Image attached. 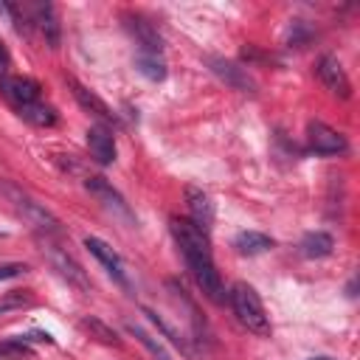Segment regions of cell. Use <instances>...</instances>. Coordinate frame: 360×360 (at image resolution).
<instances>
[{
	"label": "cell",
	"instance_id": "6da1fadb",
	"mask_svg": "<svg viewBox=\"0 0 360 360\" xmlns=\"http://www.w3.org/2000/svg\"><path fill=\"white\" fill-rule=\"evenodd\" d=\"M169 228H172V236L180 245L183 259H186V264H188L197 287L202 290V295L211 298L214 304H222L225 301V287H222L219 270H217L214 256H211V239H208V233H202L186 217H172L169 219Z\"/></svg>",
	"mask_w": 360,
	"mask_h": 360
},
{
	"label": "cell",
	"instance_id": "7a4b0ae2",
	"mask_svg": "<svg viewBox=\"0 0 360 360\" xmlns=\"http://www.w3.org/2000/svg\"><path fill=\"white\" fill-rule=\"evenodd\" d=\"M228 301H231V307H233V315L239 318V323H242L248 332L262 335V338H267V335L273 332L270 318H267V312H264V304H262L259 292H256L250 284L236 281V284L231 287V292H228Z\"/></svg>",
	"mask_w": 360,
	"mask_h": 360
},
{
	"label": "cell",
	"instance_id": "3957f363",
	"mask_svg": "<svg viewBox=\"0 0 360 360\" xmlns=\"http://www.w3.org/2000/svg\"><path fill=\"white\" fill-rule=\"evenodd\" d=\"M307 141H309V149L318 152V155H343L349 149L346 138L323 121H309L307 124Z\"/></svg>",
	"mask_w": 360,
	"mask_h": 360
},
{
	"label": "cell",
	"instance_id": "277c9868",
	"mask_svg": "<svg viewBox=\"0 0 360 360\" xmlns=\"http://www.w3.org/2000/svg\"><path fill=\"white\" fill-rule=\"evenodd\" d=\"M183 197H186L188 219H191L202 233H208L211 225H214V202H211V197H208L202 188H197V186H186Z\"/></svg>",
	"mask_w": 360,
	"mask_h": 360
},
{
	"label": "cell",
	"instance_id": "5b68a950",
	"mask_svg": "<svg viewBox=\"0 0 360 360\" xmlns=\"http://www.w3.org/2000/svg\"><path fill=\"white\" fill-rule=\"evenodd\" d=\"M0 90L17 110L39 101V84L28 76H6V79H0Z\"/></svg>",
	"mask_w": 360,
	"mask_h": 360
},
{
	"label": "cell",
	"instance_id": "8992f818",
	"mask_svg": "<svg viewBox=\"0 0 360 360\" xmlns=\"http://www.w3.org/2000/svg\"><path fill=\"white\" fill-rule=\"evenodd\" d=\"M318 76H321V82H323L335 96H340V98H349V96H352V82H349L343 65L338 62V56H329V53L321 56V62H318Z\"/></svg>",
	"mask_w": 360,
	"mask_h": 360
},
{
	"label": "cell",
	"instance_id": "52a82bcc",
	"mask_svg": "<svg viewBox=\"0 0 360 360\" xmlns=\"http://www.w3.org/2000/svg\"><path fill=\"white\" fill-rule=\"evenodd\" d=\"M84 248H90V253L107 267V273L118 281V284H124L127 287V270H124V259L104 242V239H98V236H87L84 239Z\"/></svg>",
	"mask_w": 360,
	"mask_h": 360
},
{
	"label": "cell",
	"instance_id": "ba28073f",
	"mask_svg": "<svg viewBox=\"0 0 360 360\" xmlns=\"http://www.w3.org/2000/svg\"><path fill=\"white\" fill-rule=\"evenodd\" d=\"M127 20V28H129V34L135 37V42H138V53H160V34L155 31V25L149 22V20H143V17H138V14H127L124 17Z\"/></svg>",
	"mask_w": 360,
	"mask_h": 360
},
{
	"label": "cell",
	"instance_id": "9c48e42d",
	"mask_svg": "<svg viewBox=\"0 0 360 360\" xmlns=\"http://www.w3.org/2000/svg\"><path fill=\"white\" fill-rule=\"evenodd\" d=\"M208 65H211V70L222 79V82H228L231 87H236V90H242V93H253V79L248 76V70L245 68H239V65H233L231 59H222V56H208Z\"/></svg>",
	"mask_w": 360,
	"mask_h": 360
},
{
	"label": "cell",
	"instance_id": "30bf717a",
	"mask_svg": "<svg viewBox=\"0 0 360 360\" xmlns=\"http://www.w3.org/2000/svg\"><path fill=\"white\" fill-rule=\"evenodd\" d=\"M87 149L90 155L101 163V166H110L115 160V138L112 132L104 127V124H96L87 129Z\"/></svg>",
	"mask_w": 360,
	"mask_h": 360
},
{
	"label": "cell",
	"instance_id": "8fae6325",
	"mask_svg": "<svg viewBox=\"0 0 360 360\" xmlns=\"http://www.w3.org/2000/svg\"><path fill=\"white\" fill-rule=\"evenodd\" d=\"M84 188L93 194V197H98L107 208H112V211H118L121 217H127V219H132V214H129V208H127V202H124V197L104 180V177H87L84 180Z\"/></svg>",
	"mask_w": 360,
	"mask_h": 360
},
{
	"label": "cell",
	"instance_id": "7c38bea8",
	"mask_svg": "<svg viewBox=\"0 0 360 360\" xmlns=\"http://www.w3.org/2000/svg\"><path fill=\"white\" fill-rule=\"evenodd\" d=\"M8 194L14 197V202H17V208H20V214H25L37 228H42V231H59V222H56V217H51L39 202H34L31 197H25V194H20V191H14V188H8Z\"/></svg>",
	"mask_w": 360,
	"mask_h": 360
},
{
	"label": "cell",
	"instance_id": "4fadbf2b",
	"mask_svg": "<svg viewBox=\"0 0 360 360\" xmlns=\"http://www.w3.org/2000/svg\"><path fill=\"white\" fill-rule=\"evenodd\" d=\"M68 84L73 87V96H76V101L82 104V110H87V112H93L98 121H104V124H112L115 121V115H112V110L93 93V90H87L82 82H76V79H68Z\"/></svg>",
	"mask_w": 360,
	"mask_h": 360
},
{
	"label": "cell",
	"instance_id": "5bb4252c",
	"mask_svg": "<svg viewBox=\"0 0 360 360\" xmlns=\"http://www.w3.org/2000/svg\"><path fill=\"white\" fill-rule=\"evenodd\" d=\"M34 14H37V22H39V28H42V34H45L48 48H59V22H56V8H53L51 3H39V6L34 8Z\"/></svg>",
	"mask_w": 360,
	"mask_h": 360
},
{
	"label": "cell",
	"instance_id": "9a60e30c",
	"mask_svg": "<svg viewBox=\"0 0 360 360\" xmlns=\"http://www.w3.org/2000/svg\"><path fill=\"white\" fill-rule=\"evenodd\" d=\"M332 248H335V239L329 233H323V231H309L301 239V253L307 259H323V256L332 253Z\"/></svg>",
	"mask_w": 360,
	"mask_h": 360
},
{
	"label": "cell",
	"instance_id": "2e32d148",
	"mask_svg": "<svg viewBox=\"0 0 360 360\" xmlns=\"http://www.w3.org/2000/svg\"><path fill=\"white\" fill-rule=\"evenodd\" d=\"M233 245H236L239 253H245V256H256V253L270 250V248H273V239H270L267 233H262V231H242V233L233 239Z\"/></svg>",
	"mask_w": 360,
	"mask_h": 360
},
{
	"label": "cell",
	"instance_id": "e0dca14e",
	"mask_svg": "<svg viewBox=\"0 0 360 360\" xmlns=\"http://www.w3.org/2000/svg\"><path fill=\"white\" fill-rule=\"evenodd\" d=\"M51 262L59 267V273L70 281V284H76L79 290H87V278H84V270L68 256V253H62V250H51Z\"/></svg>",
	"mask_w": 360,
	"mask_h": 360
},
{
	"label": "cell",
	"instance_id": "ac0fdd59",
	"mask_svg": "<svg viewBox=\"0 0 360 360\" xmlns=\"http://www.w3.org/2000/svg\"><path fill=\"white\" fill-rule=\"evenodd\" d=\"M138 73H143L149 82H163L166 79V62L160 53H138L135 56Z\"/></svg>",
	"mask_w": 360,
	"mask_h": 360
},
{
	"label": "cell",
	"instance_id": "d6986e66",
	"mask_svg": "<svg viewBox=\"0 0 360 360\" xmlns=\"http://www.w3.org/2000/svg\"><path fill=\"white\" fill-rule=\"evenodd\" d=\"M143 315H149V321H152V323H155V326H158V329H160V332H163V335H166V338H169V340H172V343L186 354V357H194V349L188 346V340H186L183 335H177V332L163 321V315H158V312H155V309H149V307H143Z\"/></svg>",
	"mask_w": 360,
	"mask_h": 360
},
{
	"label": "cell",
	"instance_id": "ffe728a7",
	"mask_svg": "<svg viewBox=\"0 0 360 360\" xmlns=\"http://www.w3.org/2000/svg\"><path fill=\"white\" fill-rule=\"evenodd\" d=\"M20 115H22L28 124H34V127H53V124H56V112H53V107L42 104V101L22 107Z\"/></svg>",
	"mask_w": 360,
	"mask_h": 360
},
{
	"label": "cell",
	"instance_id": "44dd1931",
	"mask_svg": "<svg viewBox=\"0 0 360 360\" xmlns=\"http://www.w3.org/2000/svg\"><path fill=\"white\" fill-rule=\"evenodd\" d=\"M82 329H87L96 340H101V343H107V346H121V340H118V335L110 329V326H104L98 318H82Z\"/></svg>",
	"mask_w": 360,
	"mask_h": 360
},
{
	"label": "cell",
	"instance_id": "7402d4cb",
	"mask_svg": "<svg viewBox=\"0 0 360 360\" xmlns=\"http://www.w3.org/2000/svg\"><path fill=\"white\" fill-rule=\"evenodd\" d=\"M0 357H3V360H31L34 352H31V346L20 338V340H6V343H0Z\"/></svg>",
	"mask_w": 360,
	"mask_h": 360
},
{
	"label": "cell",
	"instance_id": "603a6c76",
	"mask_svg": "<svg viewBox=\"0 0 360 360\" xmlns=\"http://www.w3.org/2000/svg\"><path fill=\"white\" fill-rule=\"evenodd\" d=\"M127 332H129V335H135V338H138V340H141V343H143V346H146V349L155 354V360H169L166 349H163V346H160V343H158V340H155L149 332H143L141 326H135L132 321H127Z\"/></svg>",
	"mask_w": 360,
	"mask_h": 360
},
{
	"label": "cell",
	"instance_id": "cb8c5ba5",
	"mask_svg": "<svg viewBox=\"0 0 360 360\" xmlns=\"http://www.w3.org/2000/svg\"><path fill=\"white\" fill-rule=\"evenodd\" d=\"M25 273V264H3L0 267V281L3 278H14V276H22Z\"/></svg>",
	"mask_w": 360,
	"mask_h": 360
},
{
	"label": "cell",
	"instance_id": "d4e9b609",
	"mask_svg": "<svg viewBox=\"0 0 360 360\" xmlns=\"http://www.w3.org/2000/svg\"><path fill=\"white\" fill-rule=\"evenodd\" d=\"M28 301V295H14V298H6L3 304H0V315L3 312H8V309H14V307H22Z\"/></svg>",
	"mask_w": 360,
	"mask_h": 360
},
{
	"label": "cell",
	"instance_id": "484cf974",
	"mask_svg": "<svg viewBox=\"0 0 360 360\" xmlns=\"http://www.w3.org/2000/svg\"><path fill=\"white\" fill-rule=\"evenodd\" d=\"M6 70H8V53H6V48L0 45V79H6Z\"/></svg>",
	"mask_w": 360,
	"mask_h": 360
},
{
	"label": "cell",
	"instance_id": "4316f807",
	"mask_svg": "<svg viewBox=\"0 0 360 360\" xmlns=\"http://www.w3.org/2000/svg\"><path fill=\"white\" fill-rule=\"evenodd\" d=\"M309 360H335V357H309Z\"/></svg>",
	"mask_w": 360,
	"mask_h": 360
}]
</instances>
